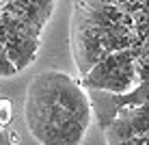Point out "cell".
<instances>
[{"label":"cell","instance_id":"6da1fadb","mask_svg":"<svg viewBox=\"0 0 149 145\" xmlns=\"http://www.w3.org/2000/svg\"><path fill=\"white\" fill-rule=\"evenodd\" d=\"M89 91L63 71H41L26 91V126L41 145H80L91 126Z\"/></svg>","mask_w":149,"mask_h":145},{"label":"cell","instance_id":"7a4b0ae2","mask_svg":"<svg viewBox=\"0 0 149 145\" xmlns=\"http://www.w3.org/2000/svg\"><path fill=\"white\" fill-rule=\"evenodd\" d=\"M141 82L136 71V52L132 48L117 50L93 65L89 74L82 76L86 89H102L110 93H125Z\"/></svg>","mask_w":149,"mask_h":145},{"label":"cell","instance_id":"3957f363","mask_svg":"<svg viewBox=\"0 0 149 145\" xmlns=\"http://www.w3.org/2000/svg\"><path fill=\"white\" fill-rule=\"evenodd\" d=\"M0 41H2L9 59L17 67V71L33 63L35 56H37L39 46H41V39L19 33L11 24V20L7 18V13H2V11H0Z\"/></svg>","mask_w":149,"mask_h":145},{"label":"cell","instance_id":"277c9868","mask_svg":"<svg viewBox=\"0 0 149 145\" xmlns=\"http://www.w3.org/2000/svg\"><path fill=\"white\" fill-rule=\"evenodd\" d=\"M13 74H17V67H15L13 61L9 59L7 50H4L2 41H0V78H2V76H13Z\"/></svg>","mask_w":149,"mask_h":145},{"label":"cell","instance_id":"5b68a950","mask_svg":"<svg viewBox=\"0 0 149 145\" xmlns=\"http://www.w3.org/2000/svg\"><path fill=\"white\" fill-rule=\"evenodd\" d=\"M11 119H13V104H11L9 97H2V100H0V126L2 128L9 126Z\"/></svg>","mask_w":149,"mask_h":145},{"label":"cell","instance_id":"8992f818","mask_svg":"<svg viewBox=\"0 0 149 145\" xmlns=\"http://www.w3.org/2000/svg\"><path fill=\"white\" fill-rule=\"evenodd\" d=\"M108 145H141V137L125 139V141H108Z\"/></svg>","mask_w":149,"mask_h":145},{"label":"cell","instance_id":"52a82bcc","mask_svg":"<svg viewBox=\"0 0 149 145\" xmlns=\"http://www.w3.org/2000/svg\"><path fill=\"white\" fill-rule=\"evenodd\" d=\"M9 143H13L11 141V134H7V132H4V128L0 126V145H9Z\"/></svg>","mask_w":149,"mask_h":145},{"label":"cell","instance_id":"ba28073f","mask_svg":"<svg viewBox=\"0 0 149 145\" xmlns=\"http://www.w3.org/2000/svg\"><path fill=\"white\" fill-rule=\"evenodd\" d=\"M141 145H149V137H141Z\"/></svg>","mask_w":149,"mask_h":145}]
</instances>
